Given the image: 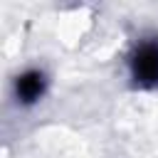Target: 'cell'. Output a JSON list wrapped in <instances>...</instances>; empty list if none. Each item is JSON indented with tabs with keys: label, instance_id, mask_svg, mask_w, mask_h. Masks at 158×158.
<instances>
[{
	"label": "cell",
	"instance_id": "2",
	"mask_svg": "<svg viewBox=\"0 0 158 158\" xmlns=\"http://www.w3.org/2000/svg\"><path fill=\"white\" fill-rule=\"evenodd\" d=\"M15 91H17V99H20L22 104L37 101V99L44 94V74H42V72H25L22 77H17Z\"/></svg>",
	"mask_w": 158,
	"mask_h": 158
},
{
	"label": "cell",
	"instance_id": "1",
	"mask_svg": "<svg viewBox=\"0 0 158 158\" xmlns=\"http://www.w3.org/2000/svg\"><path fill=\"white\" fill-rule=\"evenodd\" d=\"M131 72L141 86H156L158 84V42H143L133 52Z\"/></svg>",
	"mask_w": 158,
	"mask_h": 158
}]
</instances>
